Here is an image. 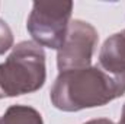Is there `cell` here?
Masks as SVG:
<instances>
[{
  "mask_svg": "<svg viewBox=\"0 0 125 124\" xmlns=\"http://www.w3.org/2000/svg\"><path fill=\"white\" fill-rule=\"evenodd\" d=\"M125 93V72H109L100 64L60 72L51 102L62 111H80L105 105Z\"/></svg>",
  "mask_w": 125,
  "mask_h": 124,
  "instance_id": "cell-1",
  "label": "cell"
},
{
  "mask_svg": "<svg viewBox=\"0 0 125 124\" xmlns=\"http://www.w3.org/2000/svg\"><path fill=\"white\" fill-rule=\"evenodd\" d=\"M45 54L33 41L19 42L0 64V98L38 91L45 82Z\"/></svg>",
  "mask_w": 125,
  "mask_h": 124,
  "instance_id": "cell-2",
  "label": "cell"
},
{
  "mask_svg": "<svg viewBox=\"0 0 125 124\" xmlns=\"http://www.w3.org/2000/svg\"><path fill=\"white\" fill-rule=\"evenodd\" d=\"M73 10L71 1H33L26 28L38 45L58 50L64 42Z\"/></svg>",
  "mask_w": 125,
  "mask_h": 124,
  "instance_id": "cell-3",
  "label": "cell"
},
{
  "mask_svg": "<svg viewBox=\"0 0 125 124\" xmlns=\"http://www.w3.org/2000/svg\"><path fill=\"white\" fill-rule=\"evenodd\" d=\"M99 35L93 25L76 19L68 25L64 42L58 48L57 66L60 72L90 67Z\"/></svg>",
  "mask_w": 125,
  "mask_h": 124,
  "instance_id": "cell-4",
  "label": "cell"
},
{
  "mask_svg": "<svg viewBox=\"0 0 125 124\" xmlns=\"http://www.w3.org/2000/svg\"><path fill=\"white\" fill-rule=\"evenodd\" d=\"M97 64L109 72H125V29L105 41Z\"/></svg>",
  "mask_w": 125,
  "mask_h": 124,
  "instance_id": "cell-5",
  "label": "cell"
},
{
  "mask_svg": "<svg viewBox=\"0 0 125 124\" xmlns=\"http://www.w3.org/2000/svg\"><path fill=\"white\" fill-rule=\"evenodd\" d=\"M0 124H44L41 114L26 105H12L0 118Z\"/></svg>",
  "mask_w": 125,
  "mask_h": 124,
  "instance_id": "cell-6",
  "label": "cell"
},
{
  "mask_svg": "<svg viewBox=\"0 0 125 124\" xmlns=\"http://www.w3.org/2000/svg\"><path fill=\"white\" fill-rule=\"evenodd\" d=\"M13 45V34L9 25L0 19V54H4Z\"/></svg>",
  "mask_w": 125,
  "mask_h": 124,
  "instance_id": "cell-7",
  "label": "cell"
},
{
  "mask_svg": "<svg viewBox=\"0 0 125 124\" xmlns=\"http://www.w3.org/2000/svg\"><path fill=\"white\" fill-rule=\"evenodd\" d=\"M84 124H114L111 120H106V118H99V120H92V121H87Z\"/></svg>",
  "mask_w": 125,
  "mask_h": 124,
  "instance_id": "cell-8",
  "label": "cell"
},
{
  "mask_svg": "<svg viewBox=\"0 0 125 124\" xmlns=\"http://www.w3.org/2000/svg\"><path fill=\"white\" fill-rule=\"evenodd\" d=\"M118 124H125V104H124V108H122V115H121V120Z\"/></svg>",
  "mask_w": 125,
  "mask_h": 124,
  "instance_id": "cell-9",
  "label": "cell"
}]
</instances>
